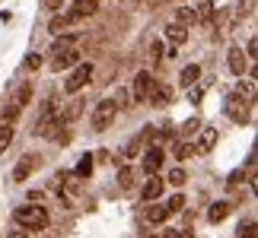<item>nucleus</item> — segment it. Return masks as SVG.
<instances>
[{"label": "nucleus", "mask_w": 258, "mask_h": 238, "mask_svg": "<svg viewBox=\"0 0 258 238\" xmlns=\"http://www.w3.org/2000/svg\"><path fill=\"white\" fill-rule=\"evenodd\" d=\"M13 222L16 225H23V229H29V232H42V229H48V210L42 203L35 206V200H29V203H23V206H16L13 210Z\"/></svg>", "instance_id": "f257e3e1"}, {"label": "nucleus", "mask_w": 258, "mask_h": 238, "mask_svg": "<svg viewBox=\"0 0 258 238\" xmlns=\"http://www.w3.org/2000/svg\"><path fill=\"white\" fill-rule=\"evenodd\" d=\"M61 127H64V124H61V105H57L54 98H51V102L42 108V114L35 117L32 134H35V137H45V140H51L54 131H61Z\"/></svg>", "instance_id": "f03ea898"}, {"label": "nucleus", "mask_w": 258, "mask_h": 238, "mask_svg": "<svg viewBox=\"0 0 258 238\" xmlns=\"http://www.w3.org/2000/svg\"><path fill=\"white\" fill-rule=\"evenodd\" d=\"M115 114H118L115 98H102V102H96L93 114H89V124H93V131H108L115 124Z\"/></svg>", "instance_id": "7ed1b4c3"}, {"label": "nucleus", "mask_w": 258, "mask_h": 238, "mask_svg": "<svg viewBox=\"0 0 258 238\" xmlns=\"http://www.w3.org/2000/svg\"><path fill=\"white\" fill-rule=\"evenodd\" d=\"M226 114H230L236 124H245L252 117V98H245L242 92H233L226 98Z\"/></svg>", "instance_id": "20e7f679"}, {"label": "nucleus", "mask_w": 258, "mask_h": 238, "mask_svg": "<svg viewBox=\"0 0 258 238\" xmlns=\"http://www.w3.org/2000/svg\"><path fill=\"white\" fill-rule=\"evenodd\" d=\"M89 76H93V64H86V61H83V64H77L74 70H71V76L64 79V92H71V95H74V92H80V89L89 83Z\"/></svg>", "instance_id": "39448f33"}, {"label": "nucleus", "mask_w": 258, "mask_h": 238, "mask_svg": "<svg viewBox=\"0 0 258 238\" xmlns=\"http://www.w3.org/2000/svg\"><path fill=\"white\" fill-rule=\"evenodd\" d=\"M195 137H198V143H191V146H195L198 156H207V153L217 146V127H204V124H201V131H198Z\"/></svg>", "instance_id": "423d86ee"}, {"label": "nucleus", "mask_w": 258, "mask_h": 238, "mask_svg": "<svg viewBox=\"0 0 258 238\" xmlns=\"http://www.w3.org/2000/svg\"><path fill=\"white\" fill-rule=\"evenodd\" d=\"M169 206H166V203H153L150 200V206H144V222L147 225H163L166 219H169Z\"/></svg>", "instance_id": "0eeeda50"}, {"label": "nucleus", "mask_w": 258, "mask_h": 238, "mask_svg": "<svg viewBox=\"0 0 258 238\" xmlns=\"http://www.w3.org/2000/svg\"><path fill=\"white\" fill-rule=\"evenodd\" d=\"M169 98H172V89H169V86H163V83H156V79H153V86H150V95H147V102H150L153 108H166V105H169Z\"/></svg>", "instance_id": "6e6552de"}, {"label": "nucleus", "mask_w": 258, "mask_h": 238, "mask_svg": "<svg viewBox=\"0 0 258 238\" xmlns=\"http://www.w3.org/2000/svg\"><path fill=\"white\" fill-rule=\"evenodd\" d=\"M163 162H166V153L160 150V146H150V150L144 153V172L147 175H156L163 168Z\"/></svg>", "instance_id": "1a4fd4ad"}, {"label": "nucleus", "mask_w": 258, "mask_h": 238, "mask_svg": "<svg viewBox=\"0 0 258 238\" xmlns=\"http://www.w3.org/2000/svg\"><path fill=\"white\" fill-rule=\"evenodd\" d=\"M35 165H38V159H35V156H23V159H19V162L13 165V184H23L26 178L32 175V168H35Z\"/></svg>", "instance_id": "9d476101"}, {"label": "nucleus", "mask_w": 258, "mask_h": 238, "mask_svg": "<svg viewBox=\"0 0 258 238\" xmlns=\"http://www.w3.org/2000/svg\"><path fill=\"white\" fill-rule=\"evenodd\" d=\"M150 86H153V76L147 73V70H141V73L134 76V89H131V92H134L137 102H147V95H150Z\"/></svg>", "instance_id": "9b49d317"}, {"label": "nucleus", "mask_w": 258, "mask_h": 238, "mask_svg": "<svg viewBox=\"0 0 258 238\" xmlns=\"http://www.w3.org/2000/svg\"><path fill=\"white\" fill-rule=\"evenodd\" d=\"M163 191H166V181H163L160 175H150V181L144 184V191H141V197H144L147 203H150V200H160V197H163Z\"/></svg>", "instance_id": "f8f14e48"}, {"label": "nucleus", "mask_w": 258, "mask_h": 238, "mask_svg": "<svg viewBox=\"0 0 258 238\" xmlns=\"http://www.w3.org/2000/svg\"><path fill=\"white\" fill-rule=\"evenodd\" d=\"M226 64H230V70H233L236 76H242L245 67H249V57L242 54V48H230V54H226Z\"/></svg>", "instance_id": "ddd939ff"}, {"label": "nucleus", "mask_w": 258, "mask_h": 238, "mask_svg": "<svg viewBox=\"0 0 258 238\" xmlns=\"http://www.w3.org/2000/svg\"><path fill=\"white\" fill-rule=\"evenodd\" d=\"M83 98H74V102H67V108H61V124H71V121H77V117L83 114Z\"/></svg>", "instance_id": "4468645a"}, {"label": "nucleus", "mask_w": 258, "mask_h": 238, "mask_svg": "<svg viewBox=\"0 0 258 238\" xmlns=\"http://www.w3.org/2000/svg\"><path fill=\"white\" fill-rule=\"evenodd\" d=\"M198 79H201V67H198V64H188L185 70H182V76H178V86H182V89H191V86H198Z\"/></svg>", "instance_id": "2eb2a0df"}, {"label": "nucleus", "mask_w": 258, "mask_h": 238, "mask_svg": "<svg viewBox=\"0 0 258 238\" xmlns=\"http://www.w3.org/2000/svg\"><path fill=\"white\" fill-rule=\"evenodd\" d=\"M77 19H80V16H77L74 10H71V13H61V16H54V19H51V26H48V29H51L54 35H61L64 29H71V26L77 23Z\"/></svg>", "instance_id": "dca6fc26"}, {"label": "nucleus", "mask_w": 258, "mask_h": 238, "mask_svg": "<svg viewBox=\"0 0 258 238\" xmlns=\"http://www.w3.org/2000/svg\"><path fill=\"white\" fill-rule=\"evenodd\" d=\"M166 38H169V42L178 48V45L188 42V29H185L182 23H169V26H166Z\"/></svg>", "instance_id": "f3484780"}, {"label": "nucleus", "mask_w": 258, "mask_h": 238, "mask_svg": "<svg viewBox=\"0 0 258 238\" xmlns=\"http://www.w3.org/2000/svg\"><path fill=\"white\" fill-rule=\"evenodd\" d=\"M230 213H233V203H226V200H217V203L211 206V213H207V219H211V222H223Z\"/></svg>", "instance_id": "a211bd4d"}, {"label": "nucleus", "mask_w": 258, "mask_h": 238, "mask_svg": "<svg viewBox=\"0 0 258 238\" xmlns=\"http://www.w3.org/2000/svg\"><path fill=\"white\" fill-rule=\"evenodd\" d=\"M77 61H80V54H77L74 48H71V51H64V54H54L51 67H54V70H67V67H74Z\"/></svg>", "instance_id": "6ab92c4d"}, {"label": "nucleus", "mask_w": 258, "mask_h": 238, "mask_svg": "<svg viewBox=\"0 0 258 238\" xmlns=\"http://www.w3.org/2000/svg\"><path fill=\"white\" fill-rule=\"evenodd\" d=\"M175 23H182L185 29L198 26V13H195V7H178V10H175Z\"/></svg>", "instance_id": "aec40b11"}, {"label": "nucleus", "mask_w": 258, "mask_h": 238, "mask_svg": "<svg viewBox=\"0 0 258 238\" xmlns=\"http://www.w3.org/2000/svg\"><path fill=\"white\" fill-rule=\"evenodd\" d=\"M195 13H198V23H201L204 29H211V26H214V4H211V0H204V4L195 10Z\"/></svg>", "instance_id": "412c9836"}, {"label": "nucleus", "mask_w": 258, "mask_h": 238, "mask_svg": "<svg viewBox=\"0 0 258 238\" xmlns=\"http://www.w3.org/2000/svg\"><path fill=\"white\" fill-rule=\"evenodd\" d=\"M99 10V0H74V13L80 16V19H86V16H93Z\"/></svg>", "instance_id": "4be33fe9"}, {"label": "nucleus", "mask_w": 258, "mask_h": 238, "mask_svg": "<svg viewBox=\"0 0 258 238\" xmlns=\"http://www.w3.org/2000/svg\"><path fill=\"white\" fill-rule=\"evenodd\" d=\"M77 45V35H57L54 38V45H51V54H64V51H71V48Z\"/></svg>", "instance_id": "5701e85b"}, {"label": "nucleus", "mask_w": 258, "mask_h": 238, "mask_svg": "<svg viewBox=\"0 0 258 238\" xmlns=\"http://www.w3.org/2000/svg\"><path fill=\"white\" fill-rule=\"evenodd\" d=\"M10 143H13V124H10V121H0V156L10 150Z\"/></svg>", "instance_id": "b1692460"}, {"label": "nucleus", "mask_w": 258, "mask_h": 238, "mask_svg": "<svg viewBox=\"0 0 258 238\" xmlns=\"http://www.w3.org/2000/svg\"><path fill=\"white\" fill-rule=\"evenodd\" d=\"M191 153H195L191 140H182V137H178V140H175V146H172V156H175V159H188Z\"/></svg>", "instance_id": "393cba45"}, {"label": "nucleus", "mask_w": 258, "mask_h": 238, "mask_svg": "<svg viewBox=\"0 0 258 238\" xmlns=\"http://www.w3.org/2000/svg\"><path fill=\"white\" fill-rule=\"evenodd\" d=\"M118 187H121V191H131L134 187V168L131 165H124L121 172H118Z\"/></svg>", "instance_id": "a878e982"}, {"label": "nucleus", "mask_w": 258, "mask_h": 238, "mask_svg": "<svg viewBox=\"0 0 258 238\" xmlns=\"http://www.w3.org/2000/svg\"><path fill=\"white\" fill-rule=\"evenodd\" d=\"M198 131H201V121H198V117H188V121L182 124V131H178V137H182V140H191Z\"/></svg>", "instance_id": "bb28decb"}, {"label": "nucleus", "mask_w": 258, "mask_h": 238, "mask_svg": "<svg viewBox=\"0 0 258 238\" xmlns=\"http://www.w3.org/2000/svg\"><path fill=\"white\" fill-rule=\"evenodd\" d=\"M29 98H32V86L23 83V86H19V92H16V98H13V105H19V111H23V108L29 105Z\"/></svg>", "instance_id": "cd10ccee"}, {"label": "nucleus", "mask_w": 258, "mask_h": 238, "mask_svg": "<svg viewBox=\"0 0 258 238\" xmlns=\"http://www.w3.org/2000/svg\"><path fill=\"white\" fill-rule=\"evenodd\" d=\"M141 146H144V140H141V134H137L134 140H127V143H124V150H121V156H124V159H134L137 153H141Z\"/></svg>", "instance_id": "c85d7f7f"}, {"label": "nucleus", "mask_w": 258, "mask_h": 238, "mask_svg": "<svg viewBox=\"0 0 258 238\" xmlns=\"http://www.w3.org/2000/svg\"><path fill=\"white\" fill-rule=\"evenodd\" d=\"M74 175H77V178H89V175H93V156H83Z\"/></svg>", "instance_id": "c756f323"}, {"label": "nucleus", "mask_w": 258, "mask_h": 238, "mask_svg": "<svg viewBox=\"0 0 258 238\" xmlns=\"http://www.w3.org/2000/svg\"><path fill=\"white\" fill-rule=\"evenodd\" d=\"M166 206H169V213H182V210H185V197L175 194V197H169V200H166Z\"/></svg>", "instance_id": "7c9ffc66"}, {"label": "nucleus", "mask_w": 258, "mask_h": 238, "mask_svg": "<svg viewBox=\"0 0 258 238\" xmlns=\"http://www.w3.org/2000/svg\"><path fill=\"white\" fill-rule=\"evenodd\" d=\"M188 181V175H185V168H172L169 172V184H175V187H182Z\"/></svg>", "instance_id": "2f4dec72"}, {"label": "nucleus", "mask_w": 258, "mask_h": 238, "mask_svg": "<svg viewBox=\"0 0 258 238\" xmlns=\"http://www.w3.org/2000/svg\"><path fill=\"white\" fill-rule=\"evenodd\" d=\"M239 238H258V232H255V219H249V222L239 225Z\"/></svg>", "instance_id": "473e14b6"}, {"label": "nucleus", "mask_w": 258, "mask_h": 238, "mask_svg": "<svg viewBox=\"0 0 258 238\" xmlns=\"http://www.w3.org/2000/svg\"><path fill=\"white\" fill-rule=\"evenodd\" d=\"M239 92L245 98H255V79H245V83H239Z\"/></svg>", "instance_id": "72a5a7b5"}, {"label": "nucleus", "mask_w": 258, "mask_h": 238, "mask_svg": "<svg viewBox=\"0 0 258 238\" xmlns=\"http://www.w3.org/2000/svg\"><path fill=\"white\" fill-rule=\"evenodd\" d=\"M150 57H153V64L163 61V42H153V45H150Z\"/></svg>", "instance_id": "f704fd0d"}, {"label": "nucleus", "mask_w": 258, "mask_h": 238, "mask_svg": "<svg viewBox=\"0 0 258 238\" xmlns=\"http://www.w3.org/2000/svg\"><path fill=\"white\" fill-rule=\"evenodd\" d=\"M42 67V54H29L26 57V70H38Z\"/></svg>", "instance_id": "c9c22d12"}, {"label": "nucleus", "mask_w": 258, "mask_h": 238, "mask_svg": "<svg viewBox=\"0 0 258 238\" xmlns=\"http://www.w3.org/2000/svg\"><path fill=\"white\" fill-rule=\"evenodd\" d=\"M160 238H191V235H188L185 229H166V232H163Z\"/></svg>", "instance_id": "e433bc0d"}, {"label": "nucleus", "mask_w": 258, "mask_h": 238, "mask_svg": "<svg viewBox=\"0 0 258 238\" xmlns=\"http://www.w3.org/2000/svg\"><path fill=\"white\" fill-rule=\"evenodd\" d=\"M16 117H19V105H13V102H10V108L4 111V121H16Z\"/></svg>", "instance_id": "4c0bfd02"}, {"label": "nucleus", "mask_w": 258, "mask_h": 238, "mask_svg": "<svg viewBox=\"0 0 258 238\" xmlns=\"http://www.w3.org/2000/svg\"><path fill=\"white\" fill-rule=\"evenodd\" d=\"M255 51H258V42H255V38H252V42L245 45V57H252V61H255V57H258Z\"/></svg>", "instance_id": "58836bf2"}, {"label": "nucleus", "mask_w": 258, "mask_h": 238, "mask_svg": "<svg viewBox=\"0 0 258 238\" xmlns=\"http://www.w3.org/2000/svg\"><path fill=\"white\" fill-rule=\"evenodd\" d=\"M10 238H35V235L29 232V229H23V225H19V232H10Z\"/></svg>", "instance_id": "ea45409f"}, {"label": "nucleus", "mask_w": 258, "mask_h": 238, "mask_svg": "<svg viewBox=\"0 0 258 238\" xmlns=\"http://www.w3.org/2000/svg\"><path fill=\"white\" fill-rule=\"evenodd\" d=\"M147 238H160V235H147Z\"/></svg>", "instance_id": "a19ab883"}]
</instances>
